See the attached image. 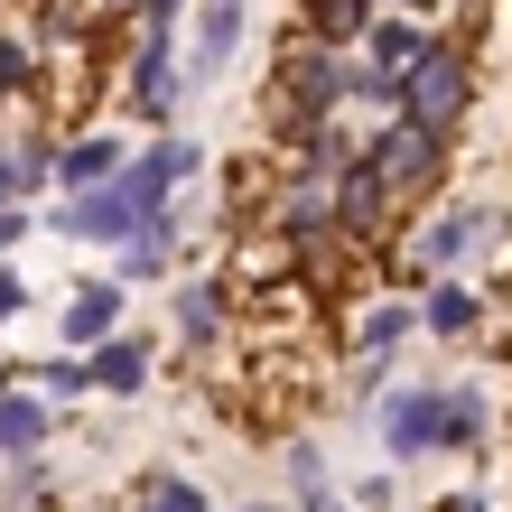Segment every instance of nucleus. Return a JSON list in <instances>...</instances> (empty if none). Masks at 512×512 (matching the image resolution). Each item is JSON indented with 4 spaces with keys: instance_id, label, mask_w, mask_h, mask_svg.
Masks as SVG:
<instances>
[{
    "instance_id": "obj_1",
    "label": "nucleus",
    "mask_w": 512,
    "mask_h": 512,
    "mask_svg": "<svg viewBox=\"0 0 512 512\" xmlns=\"http://www.w3.org/2000/svg\"><path fill=\"white\" fill-rule=\"evenodd\" d=\"M457 112H466V66H457V47H447V38H419V56L401 66V122L447 131Z\"/></svg>"
},
{
    "instance_id": "obj_2",
    "label": "nucleus",
    "mask_w": 512,
    "mask_h": 512,
    "mask_svg": "<svg viewBox=\"0 0 512 512\" xmlns=\"http://www.w3.org/2000/svg\"><path fill=\"white\" fill-rule=\"evenodd\" d=\"M382 457H447V391H391L382 401Z\"/></svg>"
},
{
    "instance_id": "obj_3",
    "label": "nucleus",
    "mask_w": 512,
    "mask_h": 512,
    "mask_svg": "<svg viewBox=\"0 0 512 512\" xmlns=\"http://www.w3.org/2000/svg\"><path fill=\"white\" fill-rule=\"evenodd\" d=\"M122 112L131 122H168L177 112V47H168V19H149V38L131 56V84H122Z\"/></svg>"
},
{
    "instance_id": "obj_4",
    "label": "nucleus",
    "mask_w": 512,
    "mask_h": 512,
    "mask_svg": "<svg viewBox=\"0 0 512 512\" xmlns=\"http://www.w3.org/2000/svg\"><path fill=\"white\" fill-rule=\"evenodd\" d=\"M391 196H401V187H391V168L373 159L364 140H354V149H345V168H336V196H326V205H336V224H345V233H373Z\"/></svg>"
},
{
    "instance_id": "obj_5",
    "label": "nucleus",
    "mask_w": 512,
    "mask_h": 512,
    "mask_svg": "<svg viewBox=\"0 0 512 512\" xmlns=\"http://www.w3.org/2000/svg\"><path fill=\"white\" fill-rule=\"evenodd\" d=\"M280 94H289V112H298V122L336 112V103H345V56H336V47H298L289 66H280Z\"/></svg>"
},
{
    "instance_id": "obj_6",
    "label": "nucleus",
    "mask_w": 512,
    "mask_h": 512,
    "mask_svg": "<svg viewBox=\"0 0 512 512\" xmlns=\"http://www.w3.org/2000/svg\"><path fill=\"white\" fill-rule=\"evenodd\" d=\"M485 233H494V205H447V215L419 233V270H457Z\"/></svg>"
},
{
    "instance_id": "obj_7",
    "label": "nucleus",
    "mask_w": 512,
    "mask_h": 512,
    "mask_svg": "<svg viewBox=\"0 0 512 512\" xmlns=\"http://www.w3.org/2000/svg\"><path fill=\"white\" fill-rule=\"evenodd\" d=\"M373 159L391 168V187H419V177L438 168V149H447V131H429V122H391L382 140H364Z\"/></svg>"
},
{
    "instance_id": "obj_8",
    "label": "nucleus",
    "mask_w": 512,
    "mask_h": 512,
    "mask_svg": "<svg viewBox=\"0 0 512 512\" xmlns=\"http://www.w3.org/2000/svg\"><path fill=\"white\" fill-rule=\"evenodd\" d=\"M84 373H94V391H112V401H131V391H149V336H112L84 354Z\"/></svg>"
},
{
    "instance_id": "obj_9",
    "label": "nucleus",
    "mask_w": 512,
    "mask_h": 512,
    "mask_svg": "<svg viewBox=\"0 0 512 512\" xmlns=\"http://www.w3.org/2000/svg\"><path fill=\"white\" fill-rule=\"evenodd\" d=\"M122 159H131V149L112 140V131L56 140V187H66V196H84V187H103V177H122Z\"/></svg>"
},
{
    "instance_id": "obj_10",
    "label": "nucleus",
    "mask_w": 512,
    "mask_h": 512,
    "mask_svg": "<svg viewBox=\"0 0 512 512\" xmlns=\"http://www.w3.org/2000/svg\"><path fill=\"white\" fill-rule=\"evenodd\" d=\"M243 19H252L243 0H196V47H187V75H196V84L215 75L233 47H243Z\"/></svg>"
},
{
    "instance_id": "obj_11",
    "label": "nucleus",
    "mask_w": 512,
    "mask_h": 512,
    "mask_svg": "<svg viewBox=\"0 0 512 512\" xmlns=\"http://www.w3.org/2000/svg\"><path fill=\"white\" fill-rule=\"evenodd\" d=\"M56 429V401L47 391H0V457H38Z\"/></svg>"
},
{
    "instance_id": "obj_12",
    "label": "nucleus",
    "mask_w": 512,
    "mask_h": 512,
    "mask_svg": "<svg viewBox=\"0 0 512 512\" xmlns=\"http://www.w3.org/2000/svg\"><path fill=\"white\" fill-rule=\"evenodd\" d=\"M112 326H122V280H84L66 298V345H103Z\"/></svg>"
},
{
    "instance_id": "obj_13",
    "label": "nucleus",
    "mask_w": 512,
    "mask_h": 512,
    "mask_svg": "<svg viewBox=\"0 0 512 512\" xmlns=\"http://www.w3.org/2000/svg\"><path fill=\"white\" fill-rule=\"evenodd\" d=\"M168 308H177V336H187V345H215L224 336V280H177Z\"/></svg>"
},
{
    "instance_id": "obj_14",
    "label": "nucleus",
    "mask_w": 512,
    "mask_h": 512,
    "mask_svg": "<svg viewBox=\"0 0 512 512\" xmlns=\"http://www.w3.org/2000/svg\"><path fill=\"white\" fill-rule=\"evenodd\" d=\"M419 326H429V336H475V326H485V298H475L466 280H438L429 308H419Z\"/></svg>"
},
{
    "instance_id": "obj_15",
    "label": "nucleus",
    "mask_w": 512,
    "mask_h": 512,
    "mask_svg": "<svg viewBox=\"0 0 512 512\" xmlns=\"http://www.w3.org/2000/svg\"><path fill=\"white\" fill-rule=\"evenodd\" d=\"M485 429H494V401L475 382H457L447 391V457H466V447H485Z\"/></svg>"
},
{
    "instance_id": "obj_16",
    "label": "nucleus",
    "mask_w": 512,
    "mask_h": 512,
    "mask_svg": "<svg viewBox=\"0 0 512 512\" xmlns=\"http://www.w3.org/2000/svg\"><path fill=\"white\" fill-rule=\"evenodd\" d=\"M373 28V0H308V38L317 47H354Z\"/></svg>"
},
{
    "instance_id": "obj_17",
    "label": "nucleus",
    "mask_w": 512,
    "mask_h": 512,
    "mask_svg": "<svg viewBox=\"0 0 512 512\" xmlns=\"http://www.w3.org/2000/svg\"><path fill=\"white\" fill-rule=\"evenodd\" d=\"M131 512H215V503H205L196 475H140V503Z\"/></svg>"
},
{
    "instance_id": "obj_18",
    "label": "nucleus",
    "mask_w": 512,
    "mask_h": 512,
    "mask_svg": "<svg viewBox=\"0 0 512 512\" xmlns=\"http://www.w3.org/2000/svg\"><path fill=\"white\" fill-rule=\"evenodd\" d=\"M364 47H373V66L401 75L410 56H419V28H410V19H373V28H364Z\"/></svg>"
},
{
    "instance_id": "obj_19",
    "label": "nucleus",
    "mask_w": 512,
    "mask_h": 512,
    "mask_svg": "<svg viewBox=\"0 0 512 512\" xmlns=\"http://www.w3.org/2000/svg\"><path fill=\"white\" fill-rule=\"evenodd\" d=\"M38 391H47V401H75V391H94L84 354H56V364H38Z\"/></svg>"
},
{
    "instance_id": "obj_20",
    "label": "nucleus",
    "mask_w": 512,
    "mask_h": 512,
    "mask_svg": "<svg viewBox=\"0 0 512 512\" xmlns=\"http://www.w3.org/2000/svg\"><path fill=\"white\" fill-rule=\"evenodd\" d=\"M410 326H419V308H373V317H364V336H354V345H364V354H382V345H401Z\"/></svg>"
},
{
    "instance_id": "obj_21",
    "label": "nucleus",
    "mask_w": 512,
    "mask_h": 512,
    "mask_svg": "<svg viewBox=\"0 0 512 512\" xmlns=\"http://www.w3.org/2000/svg\"><path fill=\"white\" fill-rule=\"evenodd\" d=\"M19 243H28V215H19V205H0V261H10Z\"/></svg>"
},
{
    "instance_id": "obj_22",
    "label": "nucleus",
    "mask_w": 512,
    "mask_h": 512,
    "mask_svg": "<svg viewBox=\"0 0 512 512\" xmlns=\"http://www.w3.org/2000/svg\"><path fill=\"white\" fill-rule=\"evenodd\" d=\"M19 308H28V289H19V280H10V270H0V326H10V317H19Z\"/></svg>"
},
{
    "instance_id": "obj_23",
    "label": "nucleus",
    "mask_w": 512,
    "mask_h": 512,
    "mask_svg": "<svg viewBox=\"0 0 512 512\" xmlns=\"http://www.w3.org/2000/svg\"><path fill=\"white\" fill-rule=\"evenodd\" d=\"M28 196V177H19V159H0V205H19Z\"/></svg>"
},
{
    "instance_id": "obj_24",
    "label": "nucleus",
    "mask_w": 512,
    "mask_h": 512,
    "mask_svg": "<svg viewBox=\"0 0 512 512\" xmlns=\"http://www.w3.org/2000/svg\"><path fill=\"white\" fill-rule=\"evenodd\" d=\"M177 10H187V0H140V19H177Z\"/></svg>"
},
{
    "instance_id": "obj_25",
    "label": "nucleus",
    "mask_w": 512,
    "mask_h": 512,
    "mask_svg": "<svg viewBox=\"0 0 512 512\" xmlns=\"http://www.w3.org/2000/svg\"><path fill=\"white\" fill-rule=\"evenodd\" d=\"M243 512H289V503H243Z\"/></svg>"
},
{
    "instance_id": "obj_26",
    "label": "nucleus",
    "mask_w": 512,
    "mask_h": 512,
    "mask_svg": "<svg viewBox=\"0 0 512 512\" xmlns=\"http://www.w3.org/2000/svg\"><path fill=\"white\" fill-rule=\"evenodd\" d=\"M0 391H10V382H0Z\"/></svg>"
},
{
    "instance_id": "obj_27",
    "label": "nucleus",
    "mask_w": 512,
    "mask_h": 512,
    "mask_svg": "<svg viewBox=\"0 0 512 512\" xmlns=\"http://www.w3.org/2000/svg\"><path fill=\"white\" fill-rule=\"evenodd\" d=\"M131 10H140V0H131Z\"/></svg>"
}]
</instances>
